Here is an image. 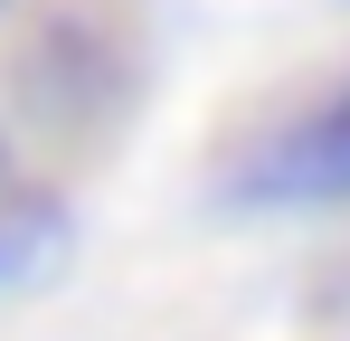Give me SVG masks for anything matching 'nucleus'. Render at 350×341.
<instances>
[{"instance_id": "1", "label": "nucleus", "mask_w": 350, "mask_h": 341, "mask_svg": "<svg viewBox=\"0 0 350 341\" xmlns=\"http://www.w3.org/2000/svg\"><path fill=\"white\" fill-rule=\"evenodd\" d=\"M133 95V19L114 0H38L19 29V105L48 133H95Z\"/></svg>"}, {"instance_id": "4", "label": "nucleus", "mask_w": 350, "mask_h": 341, "mask_svg": "<svg viewBox=\"0 0 350 341\" xmlns=\"http://www.w3.org/2000/svg\"><path fill=\"white\" fill-rule=\"evenodd\" d=\"M0 180H10V162H0Z\"/></svg>"}, {"instance_id": "3", "label": "nucleus", "mask_w": 350, "mask_h": 341, "mask_svg": "<svg viewBox=\"0 0 350 341\" xmlns=\"http://www.w3.org/2000/svg\"><path fill=\"white\" fill-rule=\"evenodd\" d=\"M66 247H76V227L48 190H29V180H0V313L10 303H29L38 284L66 266Z\"/></svg>"}, {"instance_id": "2", "label": "nucleus", "mask_w": 350, "mask_h": 341, "mask_svg": "<svg viewBox=\"0 0 350 341\" xmlns=\"http://www.w3.org/2000/svg\"><path fill=\"white\" fill-rule=\"evenodd\" d=\"M228 199L256 209H312V199H350V76L275 114L228 170Z\"/></svg>"}]
</instances>
